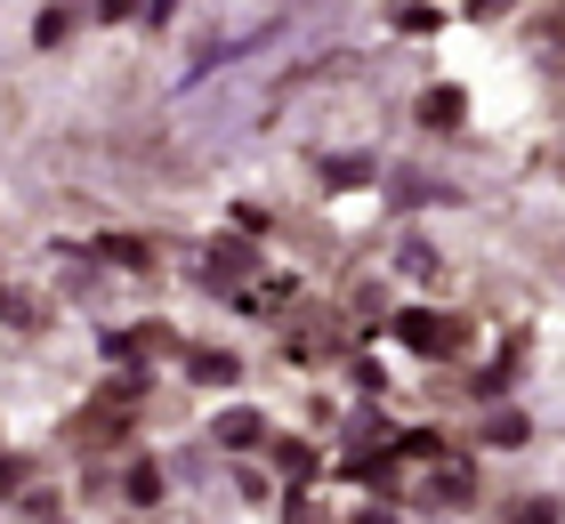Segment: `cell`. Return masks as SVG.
I'll list each match as a JSON object with an SVG mask.
<instances>
[{
    "label": "cell",
    "mask_w": 565,
    "mask_h": 524,
    "mask_svg": "<svg viewBox=\"0 0 565 524\" xmlns=\"http://www.w3.org/2000/svg\"><path fill=\"white\" fill-rule=\"evenodd\" d=\"M404 347H420V355H452L460 347V323H452V314H404Z\"/></svg>",
    "instance_id": "cell-1"
},
{
    "label": "cell",
    "mask_w": 565,
    "mask_h": 524,
    "mask_svg": "<svg viewBox=\"0 0 565 524\" xmlns=\"http://www.w3.org/2000/svg\"><path fill=\"white\" fill-rule=\"evenodd\" d=\"M420 114H428V121H445V129H452V121H460V97H452V89H436V97L420 105Z\"/></svg>",
    "instance_id": "cell-2"
}]
</instances>
